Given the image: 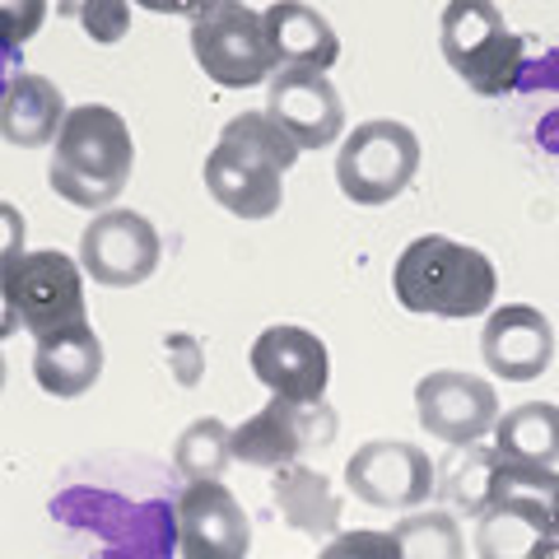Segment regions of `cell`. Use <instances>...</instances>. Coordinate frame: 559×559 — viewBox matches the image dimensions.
<instances>
[{
    "instance_id": "obj_12",
    "label": "cell",
    "mask_w": 559,
    "mask_h": 559,
    "mask_svg": "<svg viewBox=\"0 0 559 559\" xmlns=\"http://www.w3.org/2000/svg\"><path fill=\"white\" fill-rule=\"evenodd\" d=\"M415 415L448 448H471L499 425V392L485 378L439 369L415 382Z\"/></svg>"
},
{
    "instance_id": "obj_1",
    "label": "cell",
    "mask_w": 559,
    "mask_h": 559,
    "mask_svg": "<svg viewBox=\"0 0 559 559\" xmlns=\"http://www.w3.org/2000/svg\"><path fill=\"white\" fill-rule=\"evenodd\" d=\"M299 145L266 112H238L224 121L205 159V187L238 219H271L285 201V173L299 164Z\"/></svg>"
},
{
    "instance_id": "obj_31",
    "label": "cell",
    "mask_w": 559,
    "mask_h": 559,
    "mask_svg": "<svg viewBox=\"0 0 559 559\" xmlns=\"http://www.w3.org/2000/svg\"><path fill=\"white\" fill-rule=\"evenodd\" d=\"M536 140H540V150H550V154H559V108L540 121L536 127Z\"/></svg>"
},
{
    "instance_id": "obj_16",
    "label": "cell",
    "mask_w": 559,
    "mask_h": 559,
    "mask_svg": "<svg viewBox=\"0 0 559 559\" xmlns=\"http://www.w3.org/2000/svg\"><path fill=\"white\" fill-rule=\"evenodd\" d=\"M480 359L489 373L509 382H532L555 364V326L532 304H503L480 331Z\"/></svg>"
},
{
    "instance_id": "obj_11",
    "label": "cell",
    "mask_w": 559,
    "mask_h": 559,
    "mask_svg": "<svg viewBox=\"0 0 559 559\" xmlns=\"http://www.w3.org/2000/svg\"><path fill=\"white\" fill-rule=\"evenodd\" d=\"M345 485L373 509H419L439 485V466L406 439H373L345 462Z\"/></svg>"
},
{
    "instance_id": "obj_10",
    "label": "cell",
    "mask_w": 559,
    "mask_h": 559,
    "mask_svg": "<svg viewBox=\"0 0 559 559\" xmlns=\"http://www.w3.org/2000/svg\"><path fill=\"white\" fill-rule=\"evenodd\" d=\"M164 242L159 229L140 210H103L94 224L80 234V271L94 275V285L131 289L159 271Z\"/></svg>"
},
{
    "instance_id": "obj_28",
    "label": "cell",
    "mask_w": 559,
    "mask_h": 559,
    "mask_svg": "<svg viewBox=\"0 0 559 559\" xmlns=\"http://www.w3.org/2000/svg\"><path fill=\"white\" fill-rule=\"evenodd\" d=\"M164 345H168L173 369H178V382H182V388H197V382H201V345L191 341L187 331H173Z\"/></svg>"
},
{
    "instance_id": "obj_3",
    "label": "cell",
    "mask_w": 559,
    "mask_h": 559,
    "mask_svg": "<svg viewBox=\"0 0 559 559\" xmlns=\"http://www.w3.org/2000/svg\"><path fill=\"white\" fill-rule=\"evenodd\" d=\"M135 168V140L127 117L108 103H84L66 112V127L51 150L47 182L61 201L80 210H108L131 182Z\"/></svg>"
},
{
    "instance_id": "obj_8",
    "label": "cell",
    "mask_w": 559,
    "mask_h": 559,
    "mask_svg": "<svg viewBox=\"0 0 559 559\" xmlns=\"http://www.w3.org/2000/svg\"><path fill=\"white\" fill-rule=\"evenodd\" d=\"M5 285L14 308H20V326H28L38 341L90 322V312H84V271L75 257L57 248L24 252L10 266Z\"/></svg>"
},
{
    "instance_id": "obj_27",
    "label": "cell",
    "mask_w": 559,
    "mask_h": 559,
    "mask_svg": "<svg viewBox=\"0 0 559 559\" xmlns=\"http://www.w3.org/2000/svg\"><path fill=\"white\" fill-rule=\"evenodd\" d=\"M75 20H84V28L94 33V43H117L131 24V10L127 5H90V10H70Z\"/></svg>"
},
{
    "instance_id": "obj_4",
    "label": "cell",
    "mask_w": 559,
    "mask_h": 559,
    "mask_svg": "<svg viewBox=\"0 0 559 559\" xmlns=\"http://www.w3.org/2000/svg\"><path fill=\"white\" fill-rule=\"evenodd\" d=\"M392 294L406 312L462 322L489 312L499 294V275L480 248H466V242H452L443 234H425L396 257Z\"/></svg>"
},
{
    "instance_id": "obj_15",
    "label": "cell",
    "mask_w": 559,
    "mask_h": 559,
    "mask_svg": "<svg viewBox=\"0 0 559 559\" xmlns=\"http://www.w3.org/2000/svg\"><path fill=\"white\" fill-rule=\"evenodd\" d=\"M252 373L257 382H266L271 396L280 401H299V406H312V401L326 396V378H331V359L326 345L312 336L308 326H266L252 341Z\"/></svg>"
},
{
    "instance_id": "obj_33",
    "label": "cell",
    "mask_w": 559,
    "mask_h": 559,
    "mask_svg": "<svg viewBox=\"0 0 559 559\" xmlns=\"http://www.w3.org/2000/svg\"><path fill=\"white\" fill-rule=\"evenodd\" d=\"M0 392H5V355H0Z\"/></svg>"
},
{
    "instance_id": "obj_17",
    "label": "cell",
    "mask_w": 559,
    "mask_h": 559,
    "mask_svg": "<svg viewBox=\"0 0 559 559\" xmlns=\"http://www.w3.org/2000/svg\"><path fill=\"white\" fill-rule=\"evenodd\" d=\"M261 28H266L271 57L280 70H318L326 75L341 57V38L322 10L299 5V0H275L261 10Z\"/></svg>"
},
{
    "instance_id": "obj_26",
    "label": "cell",
    "mask_w": 559,
    "mask_h": 559,
    "mask_svg": "<svg viewBox=\"0 0 559 559\" xmlns=\"http://www.w3.org/2000/svg\"><path fill=\"white\" fill-rule=\"evenodd\" d=\"M24 234H28V224H24V215H20V205L0 201V275H10L14 261L28 252V248H24Z\"/></svg>"
},
{
    "instance_id": "obj_18",
    "label": "cell",
    "mask_w": 559,
    "mask_h": 559,
    "mask_svg": "<svg viewBox=\"0 0 559 559\" xmlns=\"http://www.w3.org/2000/svg\"><path fill=\"white\" fill-rule=\"evenodd\" d=\"M33 378H38V388L47 396H61V401L84 396L103 378L98 331L84 322V326L57 331V336H43L38 349H33Z\"/></svg>"
},
{
    "instance_id": "obj_13",
    "label": "cell",
    "mask_w": 559,
    "mask_h": 559,
    "mask_svg": "<svg viewBox=\"0 0 559 559\" xmlns=\"http://www.w3.org/2000/svg\"><path fill=\"white\" fill-rule=\"evenodd\" d=\"M178 555L182 559H248L252 550V518L219 480L187 485L178 503Z\"/></svg>"
},
{
    "instance_id": "obj_6",
    "label": "cell",
    "mask_w": 559,
    "mask_h": 559,
    "mask_svg": "<svg viewBox=\"0 0 559 559\" xmlns=\"http://www.w3.org/2000/svg\"><path fill=\"white\" fill-rule=\"evenodd\" d=\"M191 57L219 90H252L275 75L261 10H248L238 0H215L191 14Z\"/></svg>"
},
{
    "instance_id": "obj_29",
    "label": "cell",
    "mask_w": 559,
    "mask_h": 559,
    "mask_svg": "<svg viewBox=\"0 0 559 559\" xmlns=\"http://www.w3.org/2000/svg\"><path fill=\"white\" fill-rule=\"evenodd\" d=\"M14 331H20V308H14L10 285H5V275H0V341L14 336Z\"/></svg>"
},
{
    "instance_id": "obj_24",
    "label": "cell",
    "mask_w": 559,
    "mask_h": 559,
    "mask_svg": "<svg viewBox=\"0 0 559 559\" xmlns=\"http://www.w3.org/2000/svg\"><path fill=\"white\" fill-rule=\"evenodd\" d=\"M318 559H396L392 532H336Z\"/></svg>"
},
{
    "instance_id": "obj_19",
    "label": "cell",
    "mask_w": 559,
    "mask_h": 559,
    "mask_svg": "<svg viewBox=\"0 0 559 559\" xmlns=\"http://www.w3.org/2000/svg\"><path fill=\"white\" fill-rule=\"evenodd\" d=\"M66 94L51 84L47 75H20L10 80L5 98H0V135L20 150H43L57 145V135L66 127Z\"/></svg>"
},
{
    "instance_id": "obj_21",
    "label": "cell",
    "mask_w": 559,
    "mask_h": 559,
    "mask_svg": "<svg viewBox=\"0 0 559 559\" xmlns=\"http://www.w3.org/2000/svg\"><path fill=\"white\" fill-rule=\"evenodd\" d=\"M495 452L518 466H546L559 462V406L555 401H522L503 411L495 425Z\"/></svg>"
},
{
    "instance_id": "obj_32",
    "label": "cell",
    "mask_w": 559,
    "mask_h": 559,
    "mask_svg": "<svg viewBox=\"0 0 559 559\" xmlns=\"http://www.w3.org/2000/svg\"><path fill=\"white\" fill-rule=\"evenodd\" d=\"M532 559H559V536L555 540H546V546H536V555Z\"/></svg>"
},
{
    "instance_id": "obj_23",
    "label": "cell",
    "mask_w": 559,
    "mask_h": 559,
    "mask_svg": "<svg viewBox=\"0 0 559 559\" xmlns=\"http://www.w3.org/2000/svg\"><path fill=\"white\" fill-rule=\"evenodd\" d=\"M396 540V559H466V540L457 518L448 509H425L411 513L392 527Z\"/></svg>"
},
{
    "instance_id": "obj_20",
    "label": "cell",
    "mask_w": 559,
    "mask_h": 559,
    "mask_svg": "<svg viewBox=\"0 0 559 559\" xmlns=\"http://www.w3.org/2000/svg\"><path fill=\"white\" fill-rule=\"evenodd\" d=\"M271 499L280 518L289 522L294 532L304 536H336L341 532V495L331 489V480L322 476V471L312 466H280L275 480H271Z\"/></svg>"
},
{
    "instance_id": "obj_9",
    "label": "cell",
    "mask_w": 559,
    "mask_h": 559,
    "mask_svg": "<svg viewBox=\"0 0 559 559\" xmlns=\"http://www.w3.org/2000/svg\"><path fill=\"white\" fill-rule=\"evenodd\" d=\"M331 439H336V411L326 401L299 406V401L271 396V406H261L234 429V462L280 471L294 466L312 448H326Z\"/></svg>"
},
{
    "instance_id": "obj_2",
    "label": "cell",
    "mask_w": 559,
    "mask_h": 559,
    "mask_svg": "<svg viewBox=\"0 0 559 559\" xmlns=\"http://www.w3.org/2000/svg\"><path fill=\"white\" fill-rule=\"evenodd\" d=\"M178 499L145 495L135 499L127 489L94 485V480H66L51 495L47 513L61 527L90 532L98 540L103 559H168L178 550Z\"/></svg>"
},
{
    "instance_id": "obj_25",
    "label": "cell",
    "mask_w": 559,
    "mask_h": 559,
    "mask_svg": "<svg viewBox=\"0 0 559 559\" xmlns=\"http://www.w3.org/2000/svg\"><path fill=\"white\" fill-rule=\"evenodd\" d=\"M43 20H47V5H38V0H24V5L10 0V5H0V43L24 51V43L43 28Z\"/></svg>"
},
{
    "instance_id": "obj_5",
    "label": "cell",
    "mask_w": 559,
    "mask_h": 559,
    "mask_svg": "<svg viewBox=\"0 0 559 559\" xmlns=\"http://www.w3.org/2000/svg\"><path fill=\"white\" fill-rule=\"evenodd\" d=\"M439 43L443 61L457 70L471 94L499 98L522 84L527 38L503 24V14L489 0H452L439 20Z\"/></svg>"
},
{
    "instance_id": "obj_30",
    "label": "cell",
    "mask_w": 559,
    "mask_h": 559,
    "mask_svg": "<svg viewBox=\"0 0 559 559\" xmlns=\"http://www.w3.org/2000/svg\"><path fill=\"white\" fill-rule=\"evenodd\" d=\"M20 51H14V47H5V43H0V98H5V90H10V80L14 75H20Z\"/></svg>"
},
{
    "instance_id": "obj_34",
    "label": "cell",
    "mask_w": 559,
    "mask_h": 559,
    "mask_svg": "<svg viewBox=\"0 0 559 559\" xmlns=\"http://www.w3.org/2000/svg\"><path fill=\"white\" fill-rule=\"evenodd\" d=\"M555 536H559V532H555Z\"/></svg>"
},
{
    "instance_id": "obj_22",
    "label": "cell",
    "mask_w": 559,
    "mask_h": 559,
    "mask_svg": "<svg viewBox=\"0 0 559 559\" xmlns=\"http://www.w3.org/2000/svg\"><path fill=\"white\" fill-rule=\"evenodd\" d=\"M234 462V429L224 419H191V425L178 433L173 443V466L187 485H205V480H219Z\"/></svg>"
},
{
    "instance_id": "obj_7",
    "label": "cell",
    "mask_w": 559,
    "mask_h": 559,
    "mask_svg": "<svg viewBox=\"0 0 559 559\" xmlns=\"http://www.w3.org/2000/svg\"><path fill=\"white\" fill-rule=\"evenodd\" d=\"M419 168V135L406 121H364L345 135L336 154V182L345 201L355 205H388L411 187Z\"/></svg>"
},
{
    "instance_id": "obj_14",
    "label": "cell",
    "mask_w": 559,
    "mask_h": 559,
    "mask_svg": "<svg viewBox=\"0 0 559 559\" xmlns=\"http://www.w3.org/2000/svg\"><path fill=\"white\" fill-rule=\"evenodd\" d=\"M266 117L299 150H326L345 131L336 84L318 75V70H275L266 80Z\"/></svg>"
}]
</instances>
